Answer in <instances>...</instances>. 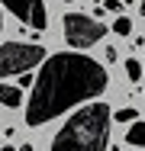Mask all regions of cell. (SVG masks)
Returning <instances> with one entry per match:
<instances>
[{"label":"cell","instance_id":"52a82bcc","mask_svg":"<svg viewBox=\"0 0 145 151\" xmlns=\"http://www.w3.org/2000/svg\"><path fill=\"white\" fill-rule=\"evenodd\" d=\"M126 142H129L132 148H145V122H132V125H129Z\"/></svg>","mask_w":145,"mask_h":151},{"label":"cell","instance_id":"7c38bea8","mask_svg":"<svg viewBox=\"0 0 145 151\" xmlns=\"http://www.w3.org/2000/svg\"><path fill=\"white\" fill-rule=\"evenodd\" d=\"M23 87H36V81H32L29 74H23V77H20V90H23Z\"/></svg>","mask_w":145,"mask_h":151},{"label":"cell","instance_id":"9c48e42d","mask_svg":"<svg viewBox=\"0 0 145 151\" xmlns=\"http://www.w3.org/2000/svg\"><path fill=\"white\" fill-rule=\"evenodd\" d=\"M126 74H129V81H139V77H142V64L136 58H129L126 61Z\"/></svg>","mask_w":145,"mask_h":151},{"label":"cell","instance_id":"4fadbf2b","mask_svg":"<svg viewBox=\"0 0 145 151\" xmlns=\"http://www.w3.org/2000/svg\"><path fill=\"white\" fill-rule=\"evenodd\" d=\"M20 151H32V145H20Z\"/></svg>","mask_w":145,"mask_h":151},{"label":"cell","instance_id":"8fae6325","mask_svg":"<svg viewBox=\"0 0 145 151\" xmlns=\"http://www.w3.org/2000/svg\"><path fill=\"white\" fill-rule=\"evenodd\" d=\"M103 10H110V13H119V10H123V0H103Z\"/></svg>","mask_w":145,"mask_h":151},{"label":"cell","instance_id":"2e32d148","mask_svg":"<svg viewBox=\"0 0 145 151\" xmlns=\"http://www.w3.org/2000/svg\"><path fill=\"white\" fill-rule=\"evenodd\" d=\"M68 3H74V0H68Z\"/></svg>","mask_w":145,"mask_h":151},{"label":"cell","instance_id":"277c9868","mask_svg":"<svg viewBox=\"0 0 145 151\" xmlns=\"http://www.w3.org/2000/svg\"><path fill=\"white\" fill-rule=\"evenodd\" d=\"M61 29H65V42H68L71 48H90V45H97V42L110 32L100 19H94V16H87V13H65Z\"/></svg>","mask_w":145,"mask_h":151},{"label":"cell","instance_id":"e0dca14e","mask_svg":"<svg viewBox=\"0 0 145 151\" xmlns=\"http://www.w3.org/2000/svg\"><path fill=\"white\" fill-rule=\"evenodd\" d=\"M0 26H3V19H0Z\"/></svg>","mask_w":145,"mask_h":151},{"label":"cell","instance_id":"5bb4252c","mask_svg":"<svg viewBox=\"0 0 145 151\" xmlns=\"http://www.w3.org/2000/svg\"><path fill=\"white\" fill-rule=\"evenodd\" d=\"M0 151H13V145H7V148H0Z\"/></svg>","mask_w":145,"mask_h":151},{"label":"cell","instance_id":"3957f363","mask_svg":"<svg viewBox=\"0 0 145 151\" xmlns=\"http://www.w3.org/2000/svg\"><path fill=\"white\" fill-rule=\"evenodd\" d=\"M49 55L39 42H7L0 45V77H13V74H26L32 68L45 64Z\"/></svg>","mask_w":145,"mask_h":151},{"label":"cell","instance_id":"7a4b0ae2","mask_svg":"<svg viewBox=\"0 0 145 151\" xmlns=\"http://www.w3.org/2000/svg\"><path fill=\"white\" fill-rule=\"evenodd\" d=\"M110 119L113 113L107 103H87L55 132L52 151H107Z\"/></svg>","mask_w":145,"mask_h":151},{"label":"cell","instance_id":"8992f818","mask_svg":"<svg viewBox=\"0 0 145 151\" xmlns=\"http://www.w3.org/2000/svg\"><path fill=\"white\" fill-rule=\"evenodd\" d=\"M0 103H3L7 109H16V106L23 103V90H20V87H10V84H0Z\"/></svg>","mask_w":145,"mask_h":151},{"label":"cell","instance_id":"30bf717a","mask_svg":"<svg viewBox=\"0 0 145 151\" xmlns=\"http://www.w3.org/2000/svg\"><path fill=\"white\" fill-rule=\"evenodd\" d=\"M136 116H139V109H132V106L116 109V122H136Z\"/></svg>","mask_w":145,"mask_h":151},{"label":"cell","instance_id":"5b68a950","mask_svg":"<svg viewBox=\"0 0 145 151\" xmlns=\"http://www.w3.org/2000/svg\"><path fill=\"white\" fill-rule=\"evenodd\" d=\"M20 23H26V26H32L36 32H45V26H49V16H45V3L42 0H0Z\"/></svg>","mask_w":145,"mask_h":151},{"label":"cell","instance_id":"6da1fadb","mask_svg":"<svg viewBox=\"0 0 145 151\" xmlns=\"http://www.w3.org/2000/svg\"><path fill=\"white\" fill-rule=\"evenodd\" d=\"M103 90H107L103 64H97L81 52L49 55V61L39 68V81L26 103V125L39 129L55 116H61L65 109L84 103L90 96H100Z\"/></svg>","mask_w":145,"mask_h":151},{"label":"cell","instance_id":"9a60e30c","mask_svg":"<svg viewBox=\"0 0 145 151\" xmlns=\"http://www.w3.org/2000/svg\"><path fill=\"white\" fill-rule=\"evenodd\" d=\"M139 10H142V13H145V0H142V6H139Z\"/></svg>","mask_w":145,"mask_h":151},{"label":"cell","instance_id":"ba28073f","mask_svg":"<svg viewBox=\"0 0 145 151\" xmlns=\"http://www.w3.org/2000/svg\"><path fill=\"white\" fill-rule=\"evenodd\" d=\"M113 32H116V35H129V32H132V23H129L126 16H116V23H113Z\"/></svg>","mask_w":145,"mask_h":151}]
</instances>
